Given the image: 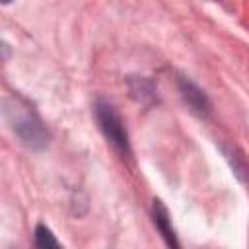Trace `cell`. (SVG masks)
<instances>
[{
	"label": "cell",
	"instance_id": "5",
	"mask_svg": "<svg viewBox=\"0 0 249 249\" xmlns=\"http://www.w3.org/2000/svg\"><path fill=\"white\" fill-rule=\"evenodd\" d=\"M35 247L37 249H62V245L58 243L54 233L43 224H39L35 228Z\"/></svg>",
	"mask_w": 249,
	"mask_h": 249
},
{
	"label": "cell",
	"instance_id": "4",
	"mask_svg": "<svg viewBox=\"0 0 249 249\" xmlns=\"http://www.w3.org/2000/svg\"><path fill=\"white\" fill-rule=\"evenodd\" d=\"M181 91H183V97H185V101L191 105V109L193 111H196L198 115H206L208 113V109H210V103H208V99H206V95L196 88V86H193L191 82H181Z\"/></svg>",
	"mask_w": 249,
	"mask_h": 249
},
{
	"label": "cell",
	"instance_id": "2",
	"mask_svg": "<svg viewBox=\"0 0 249 249\" xmlns=\"http://www.w3.org/2000/svg\"><path fill=\"white\" fill-rule=\"evenodd\" d=\"M95 119H97V124H99L101 132L105 134L107 142H109L123 158H130L128 134H126V128H124V124H123L121 115H119L109 103L99 101V103L95 105Z\"/></svg>",
	"mask_w": 249,
	"mask_h": 249
},
{
	"label": "cell",
	"instance_id": "1",
	"mask_svg": "<svg viewBox=\"0 0 249 249\" xmlns=\"http://www.w3.org/2000/svg\"><path fill=\"white\" fill-rule=\"evenodd\" d=\"M6 117L16 132V136L29 148L39 150L49 142V132L45 130L37 113L19 97L6 99Z\"/></svg>",
	"mask_w": 249,
	"mask_h": 249
},
{
	"label": "cell",
	"instance_id": "3",
	"mask_svg": "<svg viewBox=\"0 0 249 249\" xmlns=\"http://www.w3.org/2000/svg\"><path fill=\"white\" fill-rule=\"evenodd\" d=\"M152 216H154V224H156L158 231L161 233L163 241L167 243V247H169V249H181V245H179V241H177V235H175V231H173V226H171L169 212H167V208H165L160 200H154Z\"/></svg>",
	"mask_w": 249,
	"mask_h": 249
}]
</instances>
